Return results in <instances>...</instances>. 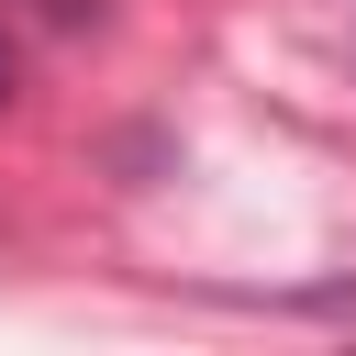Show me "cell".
<instances>
[{"mask_svg":"<svg viewBox=\"0 0 356 356\" xmlns=\"http://www.w3.org/2000/svg\"><path fill=\"white\" fill-rule=\"evenodd\" d=\"M89 11H100V0H44V22H89Z\"/></svg>","mask_w":356,"mask_h":356,"instance_id":"cell-1","label":"cell"},{"mask_svg":"<svg viewBox=\"0 0 356 356\" xmlns=\"http://www.w3.org/2000/svg\"><path fill=\"white\" fill-rule=\"evenodd\" d=\"M0 100H11V33H0Z\"/></svg>","mask_w":356,"mask_h":356,"instance_id":"cell-2","label":"cell"}]
</instances>
